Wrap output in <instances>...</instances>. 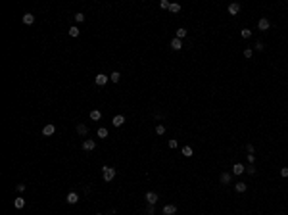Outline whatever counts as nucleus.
Returning <instances> with one entry per match:
<instances>
[{
    "mask_svg": "<svg viewBox=\"0 0 288 215\" xmlns=\"http://www.w3.org/2000/svg\"><path fill=\"white\" fill-rule=\"evenodd\" d=\"M102 177H104L106 183L114 181V177H115V169H114V167H108V165H104V167H102Z\"/></svg>",
    "mask_w": 288,
    "mask_h": 215,
    "instance_id": "f257e3e1",
    "label": "nucleus"
},
{
    "mask_svg": "<svg viewBox=\"0 0 288 215\" xmlns=\"http://www.w3.org/2000/svg\"><path fill=\"white\" fill-rule=\"evenodd\" d=\"M108 81H110V77H108V75H104V73H98V75L94 77V83L98 85V87H104Z\"/></svg>",
    "mask_w": 288,
    "mask_h": 215,
    "instance_id": "f03ea898",
    "label": "nucleus"
},
{
    "mask_svg": "<svg viewBox=\"0 0 288 215\" xmlns=\"http://www.w3.org/2000/svg\"><path fill=\"white\" fill-rule=\"evenodd\" d=\"M96 148V142L92 140V138H87V140L83 142V150H87V152H90V150H94Z\"/></svg>",
    "mask_w": 288,
    "mask_h": 215,
    "instance_id": "7ed1b4c3",
    "label": "nucleus"
},
{
    "mask_svg": "<svg viewBox=\"0 0 288 215\" xmlns=\"http://www.w3.org/2000/svg\"><path fill=\"white\" fill-rule=\"evenodd\" d=\"M269 25H271V23H269V19H267V18H261L259 21H257V27H259V31H267V29H269Z\"/></svg>",
    "mask_w": 288,
    "mask_h": 215,
    "instance_id": "20e7f679",
    "label": "nucleus"
},
{
    "mask_svg": "<svg viewBox=\"0 0 288 215\" xmlns=\"http://www.w3.org/2000/svg\"><path fill=\"white\" fill-rule=\"evenodd\" d=\"M175 213H177V206H173V204L163 206V215H175Z\"/></svg>",
    "mask_w": 288,
    "mask_h": 215,
    "instance_id": "39448f33",
    "label": "nucleus"
},
{
    "mask_svg": "<svg viewBox=\"0 0 288 215\" xmlns=\"http://www.w3.org/2000/svg\"><path fill=\"white\" fill-rule=\"evenodd\" d=\"M54 131H56V127L52 123H48V125H44V127H42V134H44V137H50V134H54Z\"/></svg>",
    "mask_w": 288,
    "mask_h": 215,
    "instance_id": "423d86ee",
    "label": "nucleus"
},
{
    "mask_svg": "<svg viewBox=\"0 0 288 215\" xmlns=\"http://www.w3.org/2000/svg\"><path fill=\"white\" fill-rule=\"evenodd\" d=\"M65 202H67V204H71V206H73V204H77V202H79V194H77V192H69L67 198H65Z\"/></svg>",
    "mask_w": 288,
    "mask_h": 215,
    "instance_id": "0eeeda50",
    "label": "nucleus"
},
{
    "mask_svg": "<svg viewBox=\"0 0 288 215\" xmlns=\"http://www.w3.org/2000/svg\"><path fill=\"white\" fill-rule=\"evenodd\" d=\"M244 171H246V167H244L242 163H234L233 165V175H242Z\"/></svg>",
    "mask_w": 288,
    "mask_h": 215,
    "instance_id": "6e6552de",
    "label": "nucleus"
},
{
    "mask_svg": "<svg viewBox=\"0 0 288 215\" xmlns=\"http://www.w3.org/2000/svg\"><path fill=\"white\" fill-rule=\"evenodd\" d=\"M146 200H148L150 206H154L156 202H158V194H156V192H146Z\"/></svg>",
    "mask_w": 288,
    "mask_h": 215,
    "instance_id": "1a4fd4ad",
    "label": "nucleus"
},
{
    "mask_svg": "<svg viewBox=\"0 0 288 215\" xmlns=\"http://www.w3.org/2000/svg\"><path fill=\"white\" fill-rule=\"evenodd\" d=\"M111 123H114V127H121V125L125 123V115H115Z\"/></svg>",
    "mask_w": 288,
    "mask_h": 215,
    "instance_id": "9d476101",
    "label": "nucleus"
},
{
    "mask_svg": "<svg viewBox=\"0 0 288 215\" xmlns=\"http://www.w3.org/2000/svg\"><path fill=\"white\" fill-rule=\"evenodd\" d=\"M238 12H240V4H236V2H233V4L229 6V14H231V15H236Z\"/></svg>",
    "mask_w": 288,
    "mask_h": 215,
    "instance_id": "9b49d317",
    "label": "nucleus"
},
{
    "mask_svg": "<svg viewBox=\"0 0 288 215\" xmlns=\"http://www.w3.org/2000/svg\"><path fill=\"white\" fill-rule=\"evenodd\" d=\"M171 48H173V50H181V48H183V42H181V39L175 37L173 41H171Z\"/></svg>",
    "mask_w": 288,
    "mask_h": 215,
    "instance_id": "f8f14e48",
    "label": "nucleus"
},
{
    "mask_svg": "<svg viewBox=\"0 0 288 215\" xmlns=\"http://www.w3.org/2000/svg\"><path fill=\"white\" fill-rule=\"evenodd\" d=\"M77 133L81 134V137H85V134L88 133V127H87L85 123H79V125H77Z\"/></svg>",
    "mask_w": 288,
    "mask_h": 215,
    "instance_id": "ddd939ff",
    "label": "nucleus"
},
{
    "mask_svg": "<svg viewBox=\"0 0 288 215\" xmlns=\"http://www.w3.org/2000/svg\"><path fill=\"white\" fill-rule=\"evenodd\" d=\"M21 19H23V23H25V25H33V21H35V15H33V14H25Z\"/></svg>",
    "mask_w": 288,
    "mask_h": 215,
    "instance_id": "4468645a",
    "label": "nucleus"
},
{
    "mask_svg": "<svg viewBox=\"0 0 288 215\" xmlns=\"http://www.w3.org/2000/svg\"><path fill=\"white\" fill-rule=\"evenodd\" d=\"M231 179H233V175H231V173H221V183H223V184H229Z\"/></svg>",
    "mask_w": 288,
    "mask_h": 215,
    "instance_id": "2eb2a0df",
    "label": "nucleus"
},
{
    "mask_svg": "<svg viewBox=\"0 0 288 215\" xmlns=\"http://www.w3.org/2000/svg\"><path fill=\"white\" fill-rule=\"evenodd\" d=\"M14 206H15V207H18V209H21V207H23V206H25V198H21V196H19V198H15V202H14Z\"/></svg>",
    "mask_w": 288,
    "mask_h": 215,
    "instance_id": "dca6fc26",
    "label": "nucleus"
},
{
    "mask_svg": "<svg viewBox=\"0 0 288 215\" xmlns=\"http://www.w3.org/2000/svg\"><path fill=\"white\" fill-rule=\"evenodd\" d=\"M100 117H102L100 110H92V111H90V119H92V121H98Z\"/></svg>",
    "mask_w": 288,
    "mask_h": 215,
    "instance_id": "f3484780",
    "label": "nucleus"
},
{
    "mask_svg": "<svg viewBox=\"0 0 288 215\" xmlns=\"http://www.w3.org/2000/svg\"><path fill=\"white\" fill-rule=\"evenodd\" d=\"M246 184H244V183H236V184H234V190H236V192H244V190H246Z\"/></svg>",
    "mask_w": 288,
    "mask_h": 215,
    "instance_id": "a211bd4d",
    "label": "nucleus"
},
{
    "mask_svg": "<svg viewBox=\"0 0 288 215\" xmlns=\"http://www.w3.org/2000/svg\"><path fill=\"white\" fill-rule=\"evenodd\" d=\"M119 79H121V75H119V71H114V73L110 75V81H114V83H119Z\"/></svg>",
    "mask_w": 288,
    "mask_h": 215,
    "instance_id": "6ab92c4d",
    "label": "nucleus"
},
{
    "mask_svg": "<svg viewBox=\"0 0 288 215\" xmlns=\"http://www.w3.org/2000/svg\"><path fill=\"white\" fill-rule=\"evenodd\" d=\"M67 33H69V37H79V33L81 31H79V27H71Z\"/></svg>",
    "mask_w": 288,
    "mask_h": 215,
    "instance_id": "aec40b11",
    "label": "nucleus"
},
{
    "mask_svg": "<svg viewBox=\"0 0 288 215\" xmlns=\"http://www.w3.org/2000/svg\"><path fill=\"white\" fill-rule=\"evenodd\" d=\"M98 137H100V138H106V137H108V129H106V127H100V129H98Z\"/></svg>",
    "mask_w": 288,
    "mask_h": 215,
    "instance_id": "412c9836",
    "label": "nucleus"
},
{
    "mask_svg": "<svg viewBox=\"0 0 288 215\" xmlns=\"http://www.w3.org/2000/svg\"><path fill=\"white\" fill-rule=\"evenodd\" d=\"M183 156H184V158H190V156H192V148H190V146H184V148H183Z\"/></svg>",
    "mask_w": 288,
    "mask_h": 215,
    "instance_id": "4be33fe9",
    "label": "nucleus"
},
{
    "mask_svg": "<svg viewBox=\"0 0 288 215\" xmlns=\"http://www.w3.org/2000/svg\"><path fill=\"white\" fill-rule=\"evenodd\" d=\"M183 37H186V29H177V39H183Z\"/></svg>",
    "mask_w": 288,
    "mask_h": 215,
    "instance_id": "5701e85b",
    "label": "nucleus"
},
{
    "mask_svg": "<svg viewBox=\"0 0 288 215\" xmlns=\"http://www.w3.org/2000/svg\"><path fill=\"white\" fill-rule=\"evenodd\" d=\"M169 12L177 14V12H181V6H179V4H171V6H169Z\"/></svg>",
    "mask_w": 288,
    "mask_h": 215,
    "instance_id": "b1692460",
    "label": "nucleus"
},
{
    "mask_svg": "<svg viewBox=\"0 0 288 215\" xmlns=\"http://www.w3.org/2000/svg\"><path fill=\"white\" fill-rule=\"evenodd\" d=\"M156 133L158 134H165V125H158V127H156Z\"/></svg>",
    "mask_w": 288,
    "mask_h": 215,
    "instance_id": "393cba45",
    "label": "nucleus"
},
{
    "mask_svg": "<svg viewBox=\"0 0 288 215\" xmlns=\"http://www.w3.org/2000/svg\"><path fill=\"white\" fill-rule=\"evenodd\" d=\"M250 37H252L250 29H242V39H250Z\"/></svg>",
    "mask_w": 288,
    "mask_h": 215,
    "instance_id": "a878e982",
    "label": "nucleus"
},
{
    "mask_svg": "<svg viewBox=\"0 0 288 215\" xmlns=\"http://www.w3.org/2000/svg\"><path fill=\"white\" fill-rule=\"evenodd\" d=\"M160 6H161V8H163V10H169L171 2H167V0H161V2H160Z\"/></svg>",
    "mask_w": 288,
    "mask_h": 215,
    "instance_id": "bb28decb",
    "label": "nucleus"
},
{
    "mask_svg": "<svg viewBox=\"0 0 288 215\" xmlns=\"http://www.w3.org/2000/svg\"><path fill=\"white\" fill-rule=\"evenodd\" d=\"M246 171H248L250 175H256V167H254V163H250V165H248V167H246Z\"/></svg>",
    "mask_w": 288,
    "mask_h": 215,
    "instance_id": "cd10ccee",
    "label": "nucleus"
},
{
    "mask_svg": "<svg viewBox=\"0 0 288 215\" xmlns=\"http://www.w3.org/2000/svg\"><path fill=\"white\" fill-rule=\"evenodd\" d=\"M75 21H85V14H81V12H79V14H75Z\"/></svg>",
    "mask_w": 288,
    "mask_h": 215,
    "instance_id": "c85d7f7f",
    "label": "nucleus"
},
{
    "mask_svg": "<svg viewBox=\"0 0 288 215\" xmlns=\"http://www.w3.org/2000/svg\"><path fill=\"white\" fill-rule=\"evenodd\" d=\"M252 54H254L252 48H246V50H244V58H252Z\"/></svg>",
    "mask_w": 288,
    "mask_h": 215,
    "instance_id": "c756f323",
    "label": "nucleus"
},
{
    "mask_svg": "<svg viewBox=\"0 0 288 215\" xmlns=\"http://www.w3.org/2000/svg\"><path fill=\"white\" fill-rule=\"evenodd\" d=\"M154 211H156V209H154V206H150V204H148V209H146V213H148V215H154Z\"/></svg>",
    "mask_w": 288,
    "mask_h": 215,
    "instance_id": "7c9ffc66",
    "label": "nucleus"
},
{
    "mask_svg": "<svg viewBox=\"0 0 288 215\" xmlns=\"http://www.w3.org/2000/svg\"><path fill=\"white\" fill-rule=\"evenodd\" d=\"M169 148H177V140H175V138L169 140Z\"/></svg>",
    "mask_w": 288,
    "mask_h": 215,
    "instance_id": "2f4dec72",
    "label": "nucleus"
},
{
    "mask_svg": "<svg viewBox=\"0 0 288 215\" xmlns=\"http://www.w3.org/2000/svg\"><path fill=\"white\" fill-rule=\"evenodd\" d=\"M280 175H282V177H288V167H282V169H280Z\"/></svg>",
    "mask_w": 288,
    "mask_h": 215,
    "instance_id": "473e14b6",
    "label": "nucleus"
},
{
    "mask_svg": "<svg viewBox=\"0 0 288 215\" xmlns=\"http://www.w3.org/2000/svg\"><path fill=\"white\" fill-rule=\"evenodd\" d=\"M248 161H250V163H254V161H256V156H254V154H248Z\"/></svg>",
    "mask_w": 288,
    "mask_h": 215,
    "instance_id": "72a5a7b5",
    "label": "nucleus"
},
{
    "mask_svg": "<svg viewBox=\"0 0 288 215\" xmlns=\"http://www.w3.org/2000/svg\"><path fill=\"white\" fill-rule=\"evenodd\" d=\"M15 188H18V192H23V190H25V184H18Z\"/></svg>",
    "mask_w": 288,
    "mask_h": 215,
    "instance_id": "f704fd0d",
    "label": "nucleus"
},
{
    "mask_svg": "<svg viewBox=\"0 0 288 215\" xmlns=\"http://www.w3.org/2000/svg\"><path fill=\"white\" fill-rule=\"evenodd\" d=\"M246 150H248V154H254V146H252V144H248Z\"/></svg>",
    "mask_w": 288,
    "mask_h": 215,
    "instance_id": "c9c22d12",
    "label": "nucleus"
},
{
    "mask_svg": "<svg viewBox=\"0 0 288 215\" xmlns=\"http://www.w3.org/2000/svg\"><path fill=\"white\" fill-rule=\"evenodd\" d=\"M256 50H263V42H257V44H256Z\"/></svg>",
    "mask_w": 288,
    "mask_h": 215,
    "instance_id": "e433bc0d",
    "label": "nucleus"
},
{
    "mask_svg": "<svg viewBox=\"0 0 288 215\" xmlns=\"http://www.w3.org/2000/svg\"><path fill=\"white\" fill-rule=\"evenodd\" d=\"M96 215H104V213H96Z\"/></svg>",
    "mask_w": 288,
    "mask_h": 215,
    "instance_id": "4c0bfd02",
    "label": "nucleus"
}]
</instances>
